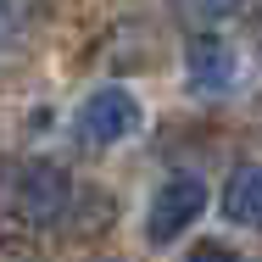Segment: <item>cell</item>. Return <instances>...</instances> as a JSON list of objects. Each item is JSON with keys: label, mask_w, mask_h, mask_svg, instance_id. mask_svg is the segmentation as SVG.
Returning <instances> with one entry per match:
<instances>
[{"label": "cell", "mask_w": 262, "mask_h": 262, "mask_svg": "<svg viewBox=\"0 0 262 262\" xmlns=\"http://www.w3.org/2000/svg\"><path fill=\"white\" fill-rule=\"evenodd\" d=\"M223 217L262 234V162H246V167L229 179V190H223Z\"/></svg>", "instance_id": "obj_5"}, {"label": "cell", "mask_w": 262, "mask_h": 262, "mask_svg": "<svg viewBox=\"0 0 262 262\" xmlns=\"http://www.w3.org/2000/svg\"><path fill=\"white\" fill-rule=\"evenodd\" d=\"M78 134L90 145H117L128 134H140V101L128 90H101L78 106Z\"/></svg>", "instance_id": "obj_3"}, {"label": "cell", "mask_w": 262, "mask_h": 262, "mask_svg": "<svg viewBox=\"0 0 262 262\" xmlns=\"http://www.w3.org/2000/svg\"><path fill=\"white\" fill-rule=\"evenodd\" d=\"M179 6H190L195 17H229V11L240 6V0H179Z\"/></svg>", "instance_id": "obj_8"}, {"label": "cell", "mask_w": 262, "mask_h": 262, "mask_svg": "<svg viewBox=\"0 0 262 262\" xmlns=\"http://www.w3.org/2000/svg\"><path fill=\"white\" fill-rule=\"evenodd\" d=\"M184 262H240V257H234L229 246H217V240H207V246H195V251H190Z\"/></svg>", "instance_id": "obj_7"}, {"label": "cell", "mask_w": 262, "mask_h": 262, "mask_svg": "<svg viewBox=\"0 0 262 262\" xmlns=\"http://www.w3.org/2000/svg\"><path fill=\"white\" fill-rule=\"evenodd\" d=\"M201 212H207V184H201V179H167L157 195H151L145 234H151L157 246H167V240H179Z\"/></svg>", "instance_id": "obj_2"}, {"label": "cell", "mask_w": 262, "mask_h": 262, "mask_svg": "<svg viewBox=\"0 0 262 262\" xmlns=\"http://www.w3.org/2000/svg\"><path fill=\"white\" fill-rule=\"evenodd\" d=\"M184 67H190V90L195 95H229L234 90V51L223 39H195Z\"/></svg>", "instance_id": "obj_4"}, {"label": "cell", "mask_w": 262, "mask_h": 262, "mask_svg": "<svg viewBox=\"0 0 262 262\" xmlns=\"http://www.w3.org/2000/svg\"><path fill=\"white\" fill-rule=\"evenodd\" d=\"M67 195L73 184L56 162H28L11 179V212H23L28 223H56V212H67Z\"/></svg>", "instance_id": "obj_1"}, {"label": "cell", "mask_w": 262, "mask_h": 262, "mask_svg": "<svg viewBox=\"0 0 262 262\" xmlns=\"http://www.w3.org/2000/svg\"><path fill=\"white\" fill-rule=\"evenodd\" d=\"M23 23H28L23 6H17V0H0V56L23 45Z\"/></svg>", "instance_id": "obj_6"}]
</instances>
